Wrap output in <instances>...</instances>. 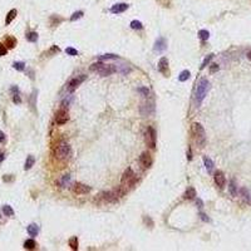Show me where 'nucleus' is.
Listing matches in <instances>:
<instances>
[{
  "label": "nucleus",
  "instance_id": "nucleus-49",
  "mask_svg": "<svg viewBox=\"0 0 251 251\" xmlns=\"http://www.w3.org/2000/svg\"><path fill=\"white\" fill-rule=\"evenodd\" d=\"M4 158H5V155L3 152H0V163H2L4 161Z\"/></svg>",
  "mask_w": 251,
  "mask_h": 251
},
{
  "label": "nucleus",
  "instance_id": "nucleus-25",
  "mask_svg": "<svg viewBox=\"0 0 251 251\" xmlns=\"http://www.w3.org/2000/svg\"><path fill=\"white\" fill-rule=\"evenodd\" d=\"M240 194H241L242 198H244L247 204H251V197H250V194H249V191L246 188H241L240 190Z\"/></svg>",
  "mask_w": 251,
  "mask_h": 251
},
{
  "label": "nucleus",
  "instance_id": "nucleus-10",
  "mask_svg": "<svg viewBox=\"0 0 251 251\" xmlns=\"http://www.w3.org/2000/svg\"><path fill=\"white\" fill-rule=\"evenodd\" d=\"M68 119H69V114L64 108H62V109H59L55 113V122L58 124H64L68 122Z\"/></svg>",
  "mask_w": 251,
  "mask_h": 251
},
{
  "label": "nucleus",
  "instance_id": "nucleus-34",
  "mask_svg": "<svg viewBox=\"0 0 251 251\" xmlns=\"http://www.w3.org/2000/svg\"><path fill=\"white\" fill-rule=\"evenodd\" d=\"M82 16H83V11H75V13L70 16V20H72V21H75V20L80 19Z\"/></svg>",
  "mask_w": 251,
  "mask_h": 251
},
{
  "label": "nucleus",
  "instance_id": "nucleus-19",
  "mask_svg": "<svg viewBox=\"0 0 251 251\" xmlns=\"http://www.w3.org/2000/svg\"><path fill=\"white\" fill-rule=\"evenodd\" d=\"M34 163H35V158H34V156H31V155H29L28 157H27V161H25V166H24V170L27 171V170H30L33 166H34Z\"/></svg>",
  "mask_w": 251,
  "mask_h": 251
},
{
  "label": "nucleus",
  "instance_id": "nucleus-1",
  "mask_svg": "<svg viewBox=\"0 0 251 251\" xmlns=\"http://www.w3.org/2000/svg\"><path fill=\"white\" fill-rule=\"evenodd\" d=\"M210 88H211V84L206 78L200 79L197 88H196V93H195V99H196L197 106H201V103L204 102V99L207 96V92L210 90Z\"/></svg>",
  "mask_w": 251,
  "mask_h": 251
},
{
  "label": "nucleus",
  "instance_id": "nucleus-15",
  "mask_svg": "<svg viewBox=\"0 0 251 251\" xmlns=\"http://www.w3.org/2000/svg\"><path fill=\"white\" fill-rule=\"evenodd\" d=\"M167 49V41L165 38H158L155 43V50L156 52H165Z\"/></svg>",
  "mask_w": 251,
  "mask_h": 251
},
{
  "label": "nucleus",
  "instance_id": "nucleus-22",
  "mask_svg": "<svg viewBox=\"0 0 251 251\" xmlns=\"http://www.w3.org/2000/svg\"><path fill=\"white\" fill-rule=\"evenodd\" d=\"M204 163H205V167H206V170L207 172H212L214 170V161L211 160V158H208V157H204Z\"/></svg>",
  "mask_w": 251,
  "mask_h": 251
},
{
  "label": "nucleus",
  "instance_id": "nucleus-28",
  "mask_svg": "<svg viewBox=\"0 0 251 251\" xmlns=\"http://www.w3.org/2000/svg\"><path fill=\"white\" fill-rule=\"evenodd\" d=\"M230 194L232 196H237V186H236V183H235V180H232L230 182Z\"/></svg>",
  "mask_w": 251,
  "mask_h": 251
},
{
  "label": "nucleus",
  "instance_id": "nucleus-21",
  "mask_svg": "<svg viewBox=\"0 0 251 251\" xmlns=\"http://www.w3.org/2000/svg\"><path fill=\"white\" fill-rule=\"evenodd\" d=\"M4 45H5L6 48H9V49H13V48L16 45V39H15L14 37H6Z\"/></svg>",
  "mask_w": 251,
  "mask_h": 251
},
{
  "label": "nucleus",
  "instance_id": "nucleus-50",
  "mask_svg": "<svg viewBox=\"0 0 251 251\" xmlns=\"http://www.w3.org/2000/svg\"><path fill=\"white\" fill-rule=\"evenodd\" d=\"M246 57H247V59H250V60H251V50H249V52L246 53Z\"/></svg>",
  "mask_w": 251,
  "mask_h": 251
},
{
  "label": "nucleus",
  "instance_id": "nucleus-42",
  "mask_svg": "<svg viewBox=\"0 0 251 251\" xmlns=\"http://www.w3.org/2000/svg\"><path fill=\"white\" fill-rule=\"evenodd\" d=\"M5 135H4V132L3 131H0V143H4L5 142Z\"/></svg>",
  "mask_w": 251,
  "mask_h": 251
},
{
  "label": "nucleus",
  "instance_id": "nucleus-38",
  "mask_svg": "<svg viewBox=\"0 0 251 251\" xmlns=\"http://www.w3.org/2000/svg\"><path fill=\"white\" fill-rule=\"evenodd\" d=\"M69 181H70V176H69V174H65L64 177H63V180H62V185H63V187H65L67 185H68Z\"/></svg>",
  "mask_w": 251,
  "mask_h": 251
},
{
  "label": "nucleus",
  "instance_id": "nucleus-45",
  "mask_svg": "<svg viewBox=\"0 0 251 251\" xmlns=\"http://www.w3.org/2000/svg\"><path fill=\"white\" fill-rule=\"evenodd\" d=\"M143 220H145V222H146V223L148 222V223H149V226H153V222H152V220H151L149 217H146V216H145V219H143Z\"/></svg>",
  "mask_w": 251,
  "mask_h": 251
},
{
  "label": "nucleus",
  "instance_id": "nucleus-6",
  "mask_svg": "<svg viewBox=\"0 0 251 251\" xmlns=\"http://www.w3.org/2000/svg\"><path fill=\"white\" fill-rule=\"evenodd\" d=\"M145 141L149 148H156V141H157V135H156V131L153 127L148 126L147 129H146V133H145Z\"/></svg>",
  "mask_w": 251,
  "mask_h": 251
},
{
  "label": "nucleus",
  "instance_id": "nucleus-7",
  "mask_svg": "<svg viewBox=\"0 0 251 251\" xmlns=\"http://www.w3.org/2000/svg\"><path fill=\"white\" fill-rule=\"evenodd\" d=\"M141 114L142 116H151L155 113V102L153 100H147L146 103H142L141 108Z\"/></svg>",
  "mask_w": 251,
  "mask_h": 251
},
{
  "label": "nucleus",
  "instance_id": "nucleus-3",
  "mask_svg": "<svg viewBox=\"0 0 251 251\" xmlns=\"http://www.w3.org/2000/svg\"><path fill=\"white\" fill-rule=\"evenodd\" d=\"M92 72H96L98 73L99 75H102V77H107V75H111L113 74L116 70V67L114 65H108V64H104L102 62H97V63H93L90 65L89 68Z\"/></svg>",
  "mask_w": 251,
  "mask_h": 251
},
{
  "label": "nucleus",
  "instance_id": "nucleus-14",
  "mask_svg": "<svg viewBox=\"0 0 251 251\" xmlns=\"http://www.w3.org/2000/svg\"><path fill=\"white\" fill-rule=\"evenodd\" d=\"M129 8L128 4L126 3H118V4H114L112 8H111V13L113 14H121V13H124Z\"/></svg>",
  "mask_w": 251,
  "mask_h": 251
},
{
  "label": "nucleus",
  "instance_id": "nucleus-26",
  "mask_svg": "<svg viewBox=\"0 0 251 251\" xmlns=\"http://www.w3.org/2000/svg\"><path fill=\"white\" fill-rule=\"evenodd\" d=\"M190 75H191L190 70H182V72L180 73V75H178V80H180V82H186V80L190 78Z\"/></svg>",
  "mask_w": 251,
  "mask_h": 251
},
{
  "label": "nucleus",
  "instance_id": "nucleus-24",
  "mask_svg": "<svg viewBox=\"0 0 251 251\" xmlns=\"http://www.w3.org/2000/svg\"><path fill=\"white\" fill-rule=\"evenodd\" d=\"M35 246H37V244H35V241L33 239H29V240H27L24 242V247L27 250H34Z\"/></svg>",
  "mask_w": 251,
  "mask_h": 251
},
{
  "label": "nucleus",
  "instance_id": "nucleus-33",
  "mask_svg": "<svg viewBox=\"0 0 251 251\" xmlns=\"http://www.w3.org/2000/svg\"><path fill=\"white\" fill-rule=\"evenodd\" d=\"M100 60H108V59H118V55L116 54H104V55H100L99 57Z\"/></svg>",
  "mask_w": 251,
  "mask_h": 251
},
{
  "label": "nucleus",
  "instance_id": "nucleus-5",
  "mask_svg": "<svg viewBox=\"0 0 251 251\" xmlns=\"http://www.w3.org/2000/svg\"><path fill=\"white\" fill-rule=\"evenodd\" d=\"M121 182L124 187H131V186H135L136 182H137V174L133 172L132 168H127L124 171L122 178H121Z\"/></svg>",
  "mask_w": 251,
  "mask_h": 251
},
{
  "label": "nucleus",
  "instance_id": "nucleus-41",
  "mask_svg": "<svg viewBox=\"0 0 251 251\" xmlns=\"http://www.w3.org/2000/svg\"><path fill=\"white\" fill-rule=\"evenodd\" d=\"M117 72H121L122 74H127V73H129V72H131V69H129V68H127L126 65H122V68H121V69H117Z\"/></svg>",
  "mask_w": 251,
  "mask_h": 251
},
{
  "label": "nucleus",
  "instance_id": "nucleus-43",
  "mask_svg": "<svg viewBox=\"0 0 251 251\" xmlns=\"http://www.w3.org/2000/svg\"><path fill=\"white\" fill-rule=\"evenodd\" d=\"M210 70H211V73H214V72H216V70H219V65H217V64H211Z\"/></svg>",
  "mask_w": 251,
  "mask_h": 251
},
{
  "label": "nucleus",
  "instance_id": "nucleus-2",
  "mask_svg": "<svg viewBox=\"0 0 251 251\" xmlns=\"http://www.w3.org/2000/svg\"><path fill=\"white\" fill-rule=\"evenodd\" d=\"M55 158L59 161H65L68 160V158L72 156V148L69 146V143H67V142L62 141L58 143V146L55 147Z\"/></svg>",
  "mask_w": 251,
  "mask_h": 251
},
{
  "label": "nucleus",
  "instance_id": "nucleus-13",
  "mask_svg": "<svg viewBox=\"0 0 251 251\" xmlns=\"http://www.w3.org/2000/svg\"><path fill=\"white\" fill-rule=\"evenodd\" d=\"M214 180H215V183L217 186H219L220 188H223L225 185H226V177H225V174L223 172L221 171H216L215 172V176H214Z\"/></svg>",
  "mask_w": 251,
  "mask_h": 251
},
{
  "label": "nucleus",
  "instance_id": "nucleus-8",
  "mask_svg": "<svg viewBox=\"0 0 251 251\" xmlns=\"http://www.w3.org/2000/svg\"><path fill=\"white\" fill-rule=\"evenodd\" d=\"M139 163L142 166V168H145V170L151 168V166H152V163H153L152 156H151L148 152H143L139 156Z\"/></svg>",
  "mask_w": 251,
  "mask_h": 251
},
{
  "label": "nucleus",
  "instance_id": "nucleus-12",
  "mask_svg": "<svg viewBox=\"0 0 251 251\" xmlns=\"http://www.w3.org/2000/svg\"><path fill=\"white\" fill-rule=\"evenodd\" d=\"M157 68L163 75H166V77H167V75H168V59H167L166 57H162L160 59V62H158Z\"/></svg>",
  "mask_w": 251,
  "mask_h": 251
},
{
  "label": "nucleus",
  "instance_id": "nucleus-32",
  "mask_svg": "<svg viewBox=\"0 0 251 251\" xmlns=\"http://www.w3.org/2000/svg\"><path fill=\"white\" fill-rule=\"evenodd\" d=\"M131 28L132 29H142L143 28V25H142V23L139 21V20H132L131 21Z\"/></svg>",
  "mask_w": 251,
  "mask_h": 251
},
{
  "label": "nucleus",
  "instance_id": "nucleus-20",
  "mask_svg": "<svg viewBox=\"0 0 251 251\" xmlns=\"http://www.w3.org/2000/svg\"><path fill=\"white\" fill-rule=\"evenodd\" d=\"M16 14H18V11H16V9H11L9 13H8V15H6V19H5V24L6 25H9L14 19H15V16H16Z\"/></svg>",
  "mask_w": 251,
  "mask_h": 251
},
{
  "label": "nucleus",
  "instance_id": "nucleus-35",
  "mask_svg": "<svg viewBox=\"0 0 251 251\" xmlns=\"http://www.w3.org/2000/svg\"><path fill=\"white\" fill-rule=\"evenodd\" d=\"M212 58H214V54H208V55H207V57L205 58V60L202 62V65H201V69H204V68H205V67H206V65H207L208 63H210V60L212 59Z\"/></svg>",
  "mask_w": 251,
  "mask_h": 251
},
{
  "label": "nucleus",
  "instance_id": "nucleus-39",
  "mask_svg": "<svg viewBox=\"0 0 251 251\" xmlns=\"http://www.w3.org/2000/svg\"><path fill=\"white\" fill-rule=\"evenodd\" d=\"M13 102H14L15 104H20V103H21V98H20L19 93H16V94L13 96Z\"/></svg>",
  "mask_w": 251,
  "mask_h": 251
},
{
  "label": "nucleus",
  "instance_id": "nucleus-11",
  "mask_svg": "<svg viewBox=\"0 0 251 251\" xmlns=\"http://www.w3.org/2000/svg\"><path fill=\"white\" fill-rule=\"evenodd\" d=\"M84 79H86V75L84 74H80L79 77H75V78L70 79V82L68 83V90L69 92H74L75 89L78 88V86L82 82H84Z\"/></svg>",
  "mask_w": 251,
  "mask_h": 251
},
{
  "label": "nucleus",
  "instance_id": "nucleus-36",
  "mask_svg": "<svg viewBox=\"0 0 251 251\" xmlns=\"http://www.w3.org/2000/svg\"><path fill=\"white\" fill-rule=\"evenodd\" d=\"M137 92H139V93L143 96V97H147V96L149 94V89L146 88V87H139V88L137 89Z\"/></svg>",
  "mask_w": 251,
  "mask_h": 251
},
{
  "label": "nucleus",
  "instance_id": "nucleus-46",
  "mask_svg": "<svg viewBox=\"0 0 251 251\" xmlns=\"http://www.w3.org/2000/svg\"><path fill=\"white\" fill-rule=\"evenodd\" d=\"M11 92H13L14 94L19 93V88H18V87H15V86H13V87H11Z\"/></svg>",
  "mask_w": 251,
  "mask_h": 251
},
{
  "label": "nucleus",
  "instance_id": "nucleus-37",
  "mask_svg": "<svg viewBox=\"0 0 251 251\" xmlns=\"http://www.w3.org/2000/svg\"><path fill=\"white\" fill-rule=\"evenodd\" d=\"M65 53L68 54V55H72V57H74V55H78L77 49H74V48H67V49H65Z\"/></svg>",
  "mask_w": 251,
  "mask_h": 251
},
{
  "label": "nucleus",
  "instance_id": "nucleus-16",
  "mask_svg": "<svg viewBox=\"0 0 251 251\" xmlns=\"http://www.w3.org/2000/svg\"><path fill=\"white\" fill-rule=\"evenodd\" d=\"M102 198L107 202H117L118 201V197L114 194V191H107L102 194Z\"/></svg>",
  "mask_w": 251,
  "mask_h": 251
},
{
  "label": "nucleus",
  "instance_id": "nucleus-48",
  "mask_svg": "<svg viewBox=\"0 0 251 251\" xmlns=\"http://www.w3.org/2000/svg\"><path fill=\"white\" fill-rule=\"evenodd\" d=\"M196 204L198 205V207H202V206H204V202H202V201H201L200 198H197V201H196Z\"/></svg>",
  "mask_w": 251,
  "mask_h": 251
},
{
  "label": "nucleus",
  "instance_id": "nucleus-40",
  "mask_svg": "<svg viewBox=\"0 0 251 251\" xmlns=\"http://www.w3.org/2000/svg\"><path fill=\"white\" fill-rule=\"evenodd\" d=\"M6 53H8V48L3 44V43H0V55H6Z\"/></svg>",
  "mask_w": 251,
  "mask_h": 251
},
{
  "label": "nucleus",
  "instance_id": "nucleus-9",
  "mask_svg": "<svg viewBox=\"0 0 251 251\" xmlns=\"http://www.w3.org/2000/svg\"><path fill=\"white\" fill-rule=\"evenodd\" d=\"M72 191H73L74 195H87L90 192V187H88L87 185H84V183L77 182V183H74Z\"/></svg>",
  "mask_w": 251,
  "mask_h": 251
},
{
  "label": "nucleus",
  "instance_id": "nucleus-31",
  "mask_svg": "<svg viewBox=\"0 0 251 251\" xmlns=\"http://www.w3.org/2000/svg\"><path fill=\"white\" fill-rule=\"evenodd\" d=\"M13 68L16 69V70H19V72H21V70H24V68H25V63H24V62H15V63L13 64Z\"/></svg>",
  "mask_w": 251,
  "mask_h": 251
},
{
  "label": "nucleus",
  "instance_id": "nucleus-17",
  "mask_svg": "<svg viewBox=\"0 0 251 251\" xmlns=\"http://www.w3.org/2000/svg\"><path fill=\"white\" fill-rule=\"evenodd\" d=\"M27 231H28V233H29L31 237H35L38 233H39V226H38L37 223H31V225L28 226Z\"/></svg>",
  "mask_w": 251,
  "mask_h": 251
},
{
  "label": "nucleus",
  "instance_id": "nucleus-23",
  "mask_svg": "<svg viewBox=\"0 0 251 251\" xmlns=\"http://www.w3.org/2000/svg\"><path fill=\"white\" fill-rule=\"evenodd\" d=\"M2 211H3V214H4L5 216H8V217L14 216V210L11 208V206H9V205H4L3 208H2Z\"/></svg>",
  "mask_w": 251,
  "mask_h": 251
},
{
  "label": "nucleus",
  "instance_id": "nucleus-29",
  "mask_svg": "<svg viewBox=\"0 0 251 251\" xmlns=\"http://www.w3.org/2000/svg\"><path fill=\"white\" fill-rule=\"evenodd\" d=\"M198 37H200V39L201 40H207L208 38H210V33H208L207 30H205V29H202V30H200L198 31Z\"/></svg>",
  "mask_w": 251,
  "mask_h": 251
},
{
  "label": "nucleus",
  "instance_id": "nucleus-44",
  "mask_svg": "<svg viewBox=\"0 0 251 251\" xmlns=\"http://www.w3.org/2000/svg\"><path fill=\"white\" fill-rule=\"evenodd\" d=\"M200 216H201V219H202L204 221H210V219H208V217H207L204 212H200Z\"/></svg>",
  "mask_w": 251,
  "mask_h": 251
},
{
  "label": "nucleus",
  "instance_id": "nucleus-4",
  "mask_svg": "<svg viewBox=\"0 0 251 251\" xmlns=\"http://www.w3.org/2000/svg\"><path fill=\"white\" fill-rule=\"evenodd\" d=\"M191 132H192V136L195 137L197 145L200 147H204L205 142H206V133H205V128L202 127L201 123H194L191 127Z\"/></svg>",
  "mask_w": 251,
  "mask_h": 251
},
{
  "label": "nucleus",
  "instance_id": "nucleus-47",
  "mask_svg": "<svg viewBox=\"0 0 251 251\" xmlns=\"http://www.w3.org/2000/svg\"><path fill=\"white\" fill-rule=\"evenodd\" d=\"M3 180H4L5 182H9V181H11V180H13V177H8V174H5L4 177H3Z\"/></svg>",
  "mask_w": 251,
  "mask_h": 251
},
{
  "label": "nucleus",
  "instance_id": "nucleus-30",
  "mask_svg": "<svg viewBox=\"0 0 251 251\" xmlns=\"http://www.w3.org/2000/svg\"><path fill=\"white\" fill-rule=\"evenodd\" d=\"M69 246L72 250H78V239L77 237H72L69 239Z\"/></svg>",
  "mask_w": 251,
  "mask_h": 251
},
{
  "label": "nucleus",
  "instance_id": "nucleus-18",
  "mask_svg": "<svg viewBox=\"0 0 251 251\" xmlns=\"http://www.w3.org/2000/svg\"><path fill=\"white\" fill-rule=\"evenodd\" d=\"M196 197V190L194 187H188L185 194H183V198L185 200H194Z\"/></svg>",
  "mask_w": 251,
  "mask_h": 251
},
{
  "label": "nucleus",
  "instance_id": "nucleus-27",
  "mask_svg": "<svg viewBox=\"0 0 251 251\" xmlns=\"http://www.w3.org/2000/svg\"><path fill=\"white\" fill-rule=\"evenodd\" d=\"M27 40L30 41V43H35V41L38 40V33L35 31H30L27 34Z\"/></svg>",
  "mask_w": 251,
  "mask_h": 251
}]
</instances>
